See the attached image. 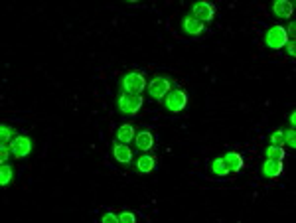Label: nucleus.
<instances>
[{"mask_svg": "<svg viewBox=\"0 0 296 223\" xmlns=\"http://www.w3.org/2000/svg\"><path fill=\"white\" fill-rule=\"evenodd\" d=\"M134 134H136V127L131 125V122H125L120 125V129L117 131V140L122 142V144H129L134 140Z\"/></svg>", "mask_w": 296, "mask_h": 223, "instance_id": "2eb2a0df", "label": "nucleus"}, {"mask_svg": "<svg viewBox=\"0 0 296 223\" xmlns=\"http://www.w3.org/2000/svg\"><path fill=\"white\" fill-rule=\"evenodd\" d=\"M117 105H118V111L125 115V117H134L138 115V111L142 109L144 105V99L140 95H129V93H118V99H117Z\"/></svg>", "mask_w": 296, "mask_h": 223, "instance_id": "f03ea898", "label": "nucleus"}, {"mask_svg": "<svg viewBox=\"0 0 296 223\" xmlns=\"http://www.w3.org/2000/svg\"><path fill=\"white\" fill-rule=\"evenodd\" d=\"M284 30H286V34H288V36H294L296 24H294V22H290V24H288V28H284Z\"/></svg>", "mask_w": 296, "mask_h": 223, "instance_id": "a878e982", "label": "nucleus"}, {"mask_svg": "<svg viewBox=\"0 0 296 223\" xmlns=\"http://www.w3.org/2000/svg\"><path fill=\"white\" fill-rule=\"evenodd\" d=\"M113 156H115L117 162L125 164V166L133 164V150L129 148L127 144H122V142H115L113 144Z\"/></svg>", "mask_w": 296, "mask_h": 223, "instance_id": "9d476101", "label": "nucleus"}, {"mask_svg": "<svg viewBox=\"0 0 296 223\" xmlns=\"http://www.w3.org/2000/svg\"><path fill=\"white\" fill-rule=\"evenodd\" d=\"M34 146V140L30 136H16L14 140L10 142V150L16 158H26Z\"/></svg>", "mask_w": 296, "mask_h": 223, "instance_id": "6e6552de", "label": "nucleus"}, {"mask_svg": "<svg viewBox=\"0 0 296 223\" xmlns=\"http://www.w3.org/2000/svg\"><path fill=\"white\" fill-rule=\"evenodd\" d=\"M270 144H277V146H282L284 144V131H275L270 134Z\"/></svg>", "mask_w": 296, "mask_h": 223, "instance_id": "412c9836", "label": "nucleus"}, {"mask_svg": "<svg viewBox=\"0 0 296 223\" xmlns=\"http://www.w3.org/2000/svg\"><path fill=\"white\" fill-rule=\"evenodd\" d=\"M192 14L202 22H211L215 16V4L207 2V0H200L192 6Z\"/></svg>", "mask_w": 296, "mask_h": 223, "instance_id": "0eeeda50", "label": "nucleus"}, {"mask_svg": "<svg viewBox=\"0 0 296 223\" xmlns=\"http://www.w3.org/2000/svg\"><path fill=\"white\" fill-rule=\"evenodd\" d=\"M134 146L136 150H140V152H148V150L154 148V134L150 133L148 129L144 131H140V133L134 134Z\"/></svg>", "mask_w": 296, "mask_h": 223, "instance_id": "1a4fd4ad", "label": "nucleus"}, {"mask_svg": "<svg viewBox=\"0 0 296 223\" xmlns=\"http://www.w3.org/2000/svg\"><path fill=\"white\" fill-rule=\"evenodd\" d=\"M294 122H296V113L292 111V113H290V127H294Z\"/></svg>", "mask_w": 296, "mask_h": 223, "instance_id": "bb28decb", "label": "nucleus"}, {"mask_svg": "<svg viewBox=\"0 0 296 223\" xmlns=\"http://www.w3.org/2000/svg\"><path fill=\"white\" fill-rule=\"evenodd\" d=\"M284 144H290V148H296V131H294V127H290V129L284 133Z\"/></svg>", "mask_w": 296, "mask_h": 223, "instance_id": "aec40b11", "label": "nucleus"}, {"mask_svg": "<svg viewBox=\"0 0 296 223\" xmlns=\"http://www.w3.org/2000/svg\"><path fill=\"white\" fill-rule=\"evenodd\" d=\"M209 168H211V172H213L215 176H219V178H227V176H229V170H227V166L223 162V156L213 158L211 164H209Z\"/></svg>", "mask_w": 296, "mask_h": 223, "instance_id": "dca6fc26", "label": "nucleus"}, {"mask_svg": "<svg viewBox=\"0 0 296 223\" xmlns=\"http://www.w3.org/2000/svg\"><path fill=\"white\" fill-rule=\"evenodd\" d=\"M8 156H10V154H8V148H6V146H0V162L6 164L8 162Z\"/></svg>", "mask_w": 296, "mask_h": 223, "instance_id": "393cba45", "label": "nucleus"}, {"mask_svg": "<svg viewBox=\"0 0 296 223\" xmlns=\"http://www.w3.org/2000/svg\"><path fill=\"white\" fill-rule=\"evenodd\" d=\"M120 223L118 221V215L117 213H111V211H107V213H105L103 217H101V223Z\"/></svg>", "mask_w": 296, "mask_h": 223, "instance_id": "5701e85b", "label": "nucleus"}, {"mask_svg": "<svg viewBox=\"0 0 296 223\" xmlns=\"http://www.w3.org/2000/svg\"><path fill=\"white\" fill-rule=\"evenodd\" d=\"M288 44V34L284 30V26H273L265 34V45L268 49H281Z\"/></svg>", "mask_w": 296, "mask_h": 223, "instance_id": "20e7f679", "label": "nucleus"}, {"mask_svg": "<svg viewBox=\"0 0 296 223\" xmlns=\"http://www.w3.org/2000/svg\"><path fill=\"white\" fill-rule=\"evenodd\" d=\"M282 168H284L282 160H268L266 158L263 162V176L268 180H277L282 174Z\"/></svg>", "mask_w": 296, "mask_h": 223, "instance_id": "9b49d317", "label": "nucleus"}, {"mask_svg": "<svg viewBox=\"0 0 296 223\" xmlns=\"http://www.w3.org/2000/svg\"><path fill=\"white\" fill-rule=\"evenodd\" d=\"M265 156L268 158V160H284L286 152H284V146H277V144H270V146H266Z\"/></svg>", "mask_w": 296, "mask_h": 223, "instance_id": "a211bd4d", "label": "nucleus"}, {"mask_svg": "<svg viewBox=\"0 0 296 223\" xmlns=\"http://www.w3.org/2000/svg\"><path fill=\"white\" fill-rule=\"evenodd\" d=\"M154 168H156V158H154V156H150V154L144 152L142 156L136 158V170H138L140 174H150Z\"/></svg>", "mask_w": 296, "mask_h": 223, "instance_id": "4468645a", "label": "nucleus"}, {"mask_svg": "<svg viewBox=\"0 0 296 223\" xmlns=\"http://www.w3.org/2000/svg\"><path fill=\"white\" fill-rule=\"evenodd\" d=\"M273 12L279 18H292L294 14V4L290 0H275L273 2Z\"/></svg>", "mask_w": 296, "mask_h": 223, "instance_id": "f8f14e48", "label": "nucleus"}, {"mask_svg": "<svg viewBox=\"0 0 296 223\" xmlns=\"http://www.w3.org/2000/svg\"><path fill=\"white\" fill-rule=\"evenodd\" d=\"M182 30L190 38H198V36H202L206 32V26H204L202 20H198L193 14H186L184 20H182Z\"/></svg>", "mask_w": 296, "mask_h": 223, "instance_id": "423d86ee", "label": "nucleus"}, {"mask_svg": "<svg viewBox=\"0 0 296 223\" xmlns=\"http://www.w3.org/2000/svg\"><path fill=\"white\" fill-rule=\"evenodd\" d=\"M164 105L170 113H180L186 109L188 105V93L182 89H172L166 97H164Z\"/></svg>", "mask_w": 296, "mask_h": 223, "instance_id": "39448f33", "label": "nucleus"}, {"mask_svg": "<svg viewBox=\"0 0 296 223\" xmlns=\"http://www.w3.org/2000/svg\"><path fill=\"white\" fill-rule=\"evenodd\" d=\"M118 221H120V223H134V221H136V215H134L133 211L125 209V211H120V215H118Z\"/></svg>", "mask_w": 296, "mask_h": 223, "instance_id": "4be33fe9", "label": "nucleus"}, {"mask_svg": "<svg viewBox=\"0 0 296 223\" xmlns=\"http://www.w3.org/2000/svg\"><path fill=\"white\" fill-rule=\"evenodd\" d=\"M286 54H288L290 58H294V56H296V44H294V40H290V42L286 44Z\"/></svg>", "mask_w": 296, "mask_h": 223, "instance_id": "b1692460", "label": "nucleus"}, {"mask_svg": "<svg viewBox=\"0 0 296 223\" xmlns=\"http://www.w3.org/2000/svg\"><path fill=\"white\" fill-rule=\"evenodd\" d=\"M172 77H168V75H156L152 81H150V85H148V95L154 99V101H162L164 97L172 91Z\"/></svg>", "mask_w": 296, "mask_h": 223, "instance_id": "7ed1b4c3", "label": "nucleus"}, {"mask_svg": "<svg viewBox=\"0 0 296 223\" xmlns=\"http://www.w3.org/2000/svg\"><path fill=\"white\" fill-rule=\"evenodd\" d=\"M144 87H146V77L142 71H129L120 79V89L129 95H142Z\"/></svg>", "mask_w": 296, "mask_h": 223, "instance_id": "f257e3e1", "label": "nucleus"}, {"mask_svg": "<svg viewBox=\"0 0 296 223\" xmlns=\"http://www.w3.org/2000/svg\"><path fill=\"white\" fill-rule=\"evenodd\" d=\"M12 176H14V168L10 166V164H2V168H0V184H2V188H6V186H10V182H12Z\"/></svg>", "mask_w": 296, "mask_h": 223, "instance_id": "6ab92c4d", "label": "nucleus"}, {"mask_svg": "<svg viewBox=\"0 0 296 223\" xmlns=\"http://www.w3.org/2000/svg\"><path fill=\"white\" fill-rule=\"evenodd\" d=\"M223 162H225V166H227V170L229 172H241L243 170V166H245V162H243V156L239 154V152H227L225 156H223Z\"/></svg>", "mask_w": 296, "mask_h": 223, "instance_id": "ddd939ff", "label": "nucleus"}, {"mask_svg": "<svg viewBox=\"0 0 296 223\" xmlns=\"http://www.w3.org/2000/svg\"><path fill=\"white\" fill-rule=\"evenodd\" d=\"M14 133H16L14 127H10V125L2 122V127H0V144H2V146L10 144V142H12V140L16 138Z\"/></svg>", "mask_w": 296, "mask_h": 223, "instance_id": "f3484780", "label": "nucleus"}]
</instances>
